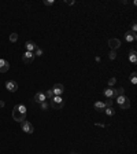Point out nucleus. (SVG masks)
I'll return each instance as SVG.
<instances>
[{"label":"nucleus","mask_w":137,"mask_h":154,"mask_svg":"<svg viewBox=\"0 0 137 154\" xmlns=\"http://www.w3.org/2000/svg\"><path fill=\"white\" fill-rule=\"evenodd\" d=\"M51 89H52V92H54V96H62V94L65 92L63 84H55Z\"/></svg>","instance_id":"nucleus-6"},{"label":"nucleus","mask_w":137,"mask_h":154,"mask_svg":"<svg viewBox=\"0 0 137 154\" xmlns=\"http://www.w3.org/2000/svg\"><path fill=\"white\" fill-rule=\"evenodd\" d=\"M45 94V98H47V99H52V98H54V92H52V89H48L47 92H44Z\"/></svg>","instance_id":"nucleus-19"},{"label":"nucleus","mask_w":137,"mask_h":154,"mask_svg":"<svg viewBox=\"0 0 137 154\" xmlns=\"http://www.w3.org/2000/svg\"><path fill=\"white\" fill-rule=\"evenodd\" d=\"M129 62L136 65L137 63V54H136V50H130L129 51Z\"/></svg>","instance_id":"nucleus-14"},{"label":"nucleus","mask_w":137,"mask_h":154,"mask_svg":"<svg viewBox=\"0 0 137 154\" xmlns=\"http://www.w3.org/2000/svg\"><path fill=\"white\" fill-rule=\"evenodd\" d=\"M130 81H132V84H134V86L137 84V73L136 72H133L130 74Z\"/></svg>","instance_id":"nucleus-17"},{"label":"nucleus","mask_w":137,"mask_h":154,"mask_svg":"<svg viewBox=\"0 0 137 154\" xmlns=\"http://www.w3.org/2000/svg\"><path fill=\"white\" fill-rule=\"evenodd\" d=\"M6 88H7V91H10V92H17L18 91L17 81H14V80H8V81H6Z\"/></svg>","instance_id":"nucleus-7"},{"label":"nucleus","mask_w":137,"mask_h":154,"mask_svg":"<svg viewBox=\"0 0 137 154\" xmlns=\"http://www.w3.org/2000/svg\"><path fill=\"white\" fill-rule=\"evenodd\" d=\"M123 92H125V88H123V87H119V88L115 89V95H116V96L123 95Z\"/></svg>","instance_id":"nucleus-18"},{"label":"nucleus","mask_w":137,"mask_h":154,"mask_svg":"<svg viewBox=\"0 0 137 154\" xmlns=\"http://www.w3.org/2000/svg\"><path fill=\"white\" fill-rule=\"evenodd\" d=\"M104 105H106V107H110L111 105H113V99H108V98H107V100L104 102Z\"/></svg>","instance_id":"nucleus-26"},{"label":"nucleus","mask_w":137,"mask_h":154,"mask_svg":"<svg viewBox=\"0 0 137 154\" xmlns=\"http://www.w3.org/2000/svg\"><path fill=\"white\" fill-rule=\"evenodd\" d=\"M70 154H77V153H70Z\"/></svg>","instance_id":"nucleus-28"},{"label":"nucleus","mask_w":137,"mask_h":154,"mask_svg":"<svg viewBox=\"0 0 137 154\" xmlns=\"http://www.w3.org/2000/svg\"><path fill=\"white\" fill-rule=\"evenodd\" d=\"M116 103H118V106H119L122 110H126L130 107V100H129V98L125 95L116 96Z\"/></svg>","instance_id":"nucleus-2"},{"label":"nucleus","mask_w":137,"mask_h":154,"mask_svg":"<svg viewBox=\"0 0 137 154\" xmlns=\"http://www.w3.org/2000/svg\"><path fill=\"white\" fill-rule=\"evenodd\" d=\"M93 107L96 109V112H104V109H106V105H104V102H95V105H93Z\"/></svg>","instance_id":"nucleus-15"},{"label":"nucleus","mask_w":137,"mask_h":154,"mask_svg":"<svg viewBox=\"0 0 137 154\" xmlns=\"http://www.w3.org/2000/svg\"><path fill=\"white\" fill-rule=\"evenodd\" d=\"M45 100H47V98H45V94L41 92V91L34 95V102H36V103H43V102H45Z\"/></svg>","instance_id":"nucleus-13"},{"label":"nucleus","mask_w":137,"mask_h":154,"mask_svg":"<svg viewBox=\"0 0 137 154\" xmlns=\"http://www.w3.org/2000/svg\"><path fill=\"white\" fill-rule=\"evenodd\" d=\"M40 107H41V110H48V107H49V105H48V102H47V100H45V102L40 103Z\"/></svg>","instance_id":"nucleus-21"},{"label":"nucleus","mask_w":137,"mask_h":154,"mask_svg":"<svg viewBox=\"0 0 137 154\" xmlns=\"http://www.w3.org/2000/svg\"><path fill=\"white\" fill-rule=\"evenodd\" d=\"M8 69H10V63H8V61L0 58V73H6Z\"/></svg>","instance_id":"nucleus-10"},{"label":"nucleus","mask_w":137,"mask_h":154,"mask_svg":"<svg viewBox=\"0 0 137 154\" xmlns=\"http://www.w3.org/2000/svg\"><path fill=\"white\" fill-rule=\"evenodd\" d=\"M51 105L55 110H60L63 107V105H65V100H63L62 96H54L51 99Z\"/></svg>","instance_id":"nucleus-3"},{"label":"nucleus","mask_w":137,"mask_h":154,"mask_svg":"<svg viewBox=\"0 0 137 154\" xmlns=\"http://www.w3.org/2000/svg\"><path fill=\"white\" fill-rule=\"evenodd\" d=\"M18 40V33H11L10 34V41L11 43H15Z\"/></svg>","instance_id":"nucleus-20"},{"label":"nucleus","mask_w":137,"mask_h":154,"mask_svg":"<svg viewBox=\"0 0 137 154\" xmlns=\"http://www.w3.org/2000/svg\"><path fill=\"white\" fill-rule=\"evenodd\" d=\"M108 45H110V48H111L113 51H115V50H118V48L121 47V41L118 40V39H110Z\"/></svg>","instance_id":"nucleus-8"},{"label":"nucleus","mask_w":137,"mask_h":154,"mask_svg":"<svg viewBox=\"0 0 137 154\" xmlns=\"http://www.w3.org/2000/svg\"><path fill=\"white\" fill-rule=\"evenodd\" d=\"M108 58H110V59H115V58H116V52L111 50V52L108 54Z\"/></svg>","instance_id":"nucleus-23"},{"label":"nucleus","mask_w":137,"mask_h":154,"mask_svg":"<svg viewBox=\"0 0 137 154\" xmlns=\"http://www.w3.org/2000/svg\"><path fill=\"white\" fill-rule=\"evenodd\" d=\"M115 81H116L115 77H113V79H110V80H108V86H110V88H111V87H113L114 84H115Z\"/></svg>","instance_id":"nucleus-24"},{"label":"nucleus","mask_w":137,"mask_h":154,"mask_svg":"<svg viewBox=\"0 0 137 154\" xmlns=\"http://www.w3.org/2000/svg\"><path fill=\"white\" fill-rule=\"evenodd\" d=\"M104 113H106L108 117H113L114 114H115V110H114L113 107L110 106V107H106V109H104Z\"/></svg>","instance_id":"nucleus-16"},{"label":"nucleus","mask_w":137,"mask_h":154,"mask_svg":"<svg viewBox=\"0 0 137 154\" xmlns=\"http://www.w3.org/2000/svg\"><path fill=\"white\" fill-rule=\"evenodd\" d=\"M43 55V50L41 48H37L36 51H34V57H41Z\"/></svg>","instance_id":"nucleus-22"},{"label":"nucleus","mask_w":137,"mask_h":154,"mask_svg":"<svg viewBox=\"0 0 137 154\" xmlns=\"http://www.w3.org/2000/svg\"><path fill=\"white\" fill-rule=\"evenodd\" d=\"M21 128H22V131H24L25 134H33L34 132V128H33V125L30 124V121H26V120H24L22 123H21Z\"/></svg>","instance_id":"nucleus-4"},{"label":"nucleus","mask_w":137,"mask_h":154,"mask_svg":"<svg viewBox=\"0 0 137 154\" xmlns=\"http://www.w3.org/2000/svg\"><path fill=\"white\" fill-rule=\"evenodd\" d=\"M25 47H26V51H29V52H34L38 48V45L34 43V41H32V40H29V41H26L25 43Z\"/></svg>","instance_id":"nucleus-9"},{"label":"nucleus","mask_w":137,"mask_h":154,"mask_svg":"<svg viewBox=\"0 0 137 154\" xmlns=\"http://www.w3.org/2000/svg\"><path fill=\"white\" fill-rule=\"evenodd\" d=\"M55 3V0H44V4L45 6H52Z\"/></svg>","instance_id":"nucleus-27"},{"label":"nucleus","mask_w":137,"mask_h":154,"mask_svg":"<svg viewBox=\"0 0 137 154\" xmlns=\"http://www.w3.org/2000/svg\"><path fill=\"white\" fill-rule=\"evenodd\" d=\"M26 114H27V110L25 105H15L13 110V118L18 123H22V121L26 118Z\"/></svg>","instance_id":"nucleus-1"},{"label":"nucleus","mask_w":137,"mask_h":154,"mask_svg":"<svg viewBox=\"0 0 137 154\" xmlns=\"http://www.w3.org/2000/svg\"><path fill=\"white\" fill-rule=\"evenodd\" d=\"M34 52H29V51H26L24 55H22V62L24 63H26V65H29V63H32V62L34 61Z\"/></svg>","instance_id":"nucleus-5"},{"label":"nucleus","mask_w":137,"mask_h":154,"mask_svg":"<svg viewBox=\"0 0 137 154\" xmlns=\"http://www.w3.org/2000/svg\"><path fill=\"white\" fill-rule=\"evenodd\" d=\"M123 37H125V40H126L127 43H132V41H136L137 40V34L133 33L132 31H127L126 33H125V36H123Z\"/></svg>","instance_id":"nucleus-11"},{"label":"nucleus","mask_w":137,"mask_h":154,"mask_svg":"<svg viewBox=\"0 0 137 154\" xmlns=\"http://www.w3.org/2000/svg\"><path fill=\"white\" fill-rule=\"evenodd\" d=\"M103 94H104V96H107L108 99H113V98H116V95H115V89L114 88H106L104 91H103Z\"/></svg>","instance_id":"nucleus-12"},{"label":"nucleus","mask_w":137,"mask_h":154,"mask_svg":"<svg viewBox=\"0 0 137 154\" xmlns=\"http://www.w3.org/2000/svg\"><path fill=\"white\" fill-rule=\"evenodd\" d=\"M136 31H137V25H136V21H133V22H132V32L136 33Z\"/></svg>","instance_id":"nucleus-25"}]
</instances>
